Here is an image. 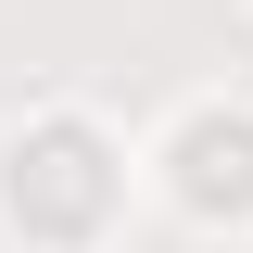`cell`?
I'll use <instances>...</instances> for the list:
<instances>
[{"label":"cell","mask_w":253,"mask_h":253,"mask_svg":"<svg viewBox=\"0 0 253 253\" xmlns=\"http://www.w3.org/2000/svg\"><path fill=\"white\" fill-rule=\"evenodd\" d=\"M101 190H114V165H101L89 126H38V139H13V215H38V228H89Z\"/></svg>","instance_id":"obj_1"},{"label":"cell","mask_w":253,"mask_h":253,"mask_svg":"<svg viewBox=\"0 0 253 253\" xmlns=\"http://www.w3.org/2000/svg\"><path fill=\"white\" fill-rule=\"evenodd\" d=\"M177 190L203 203V215H215V203L241 215V203H253V126H228V114H203V126L177 139Z\"/></svg>","instance_id":"obj_2"}]
</instances>
